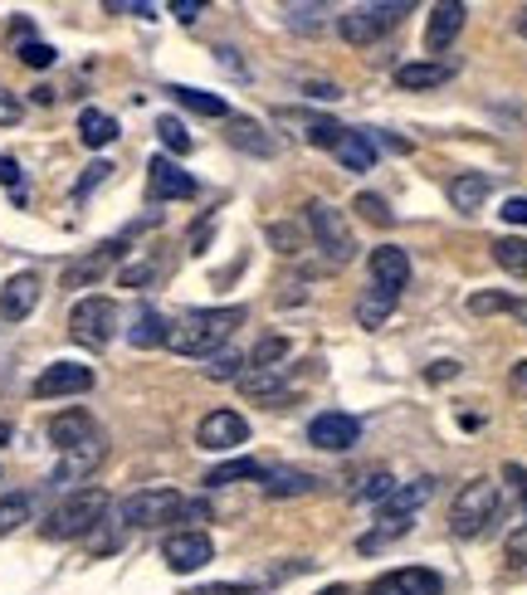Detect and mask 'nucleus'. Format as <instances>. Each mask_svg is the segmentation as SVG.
I'll list each match as a JSON object with an SVG mask.
<instances>
[{
    "mask_svg": "<svg viewBox=\"0 0 527 595\" xmlns=\"http://www.w3.org/2000/svg\"><path fill=\"white\" fill-rule=\"evenodd\" d=\"M30 507H34L30 493H10V498H0V537H10L20 523H30Z\"/></svg>",
    "mask_w": 527,
    "mask_h": 595,
    "instance_id": "7c9ffc66",
    "label": "nucleus"
},
{
    "mask_svg": "<svg viewBox=\"0 0 527 595\" xmlns=\"http://www.w3.org/2000/svg\"><path fill=\"white\" fill-rule=\"evenodd\" d=\"M69 337L79 346H89V352H103L108 342L118 337V303L113 298H79L69 313Z\"/></svg>",
    "mask_w": 527,
    "mask_h": 595,
    "instance_id": "39448f33",
    "label": "nucleus"
},
{
    "mask_svg": "<svg viewBox=\"0 0 527 595\" xmlns=\"http://www.w3.org/2000/svg\"><path fill=\"white\" fill-rule=\"evenodd\" d=\"M20 113H24V108H20V98L0 89V128H10V122H20Z\"/></svg>",
    "mask_w": 527,
    "mask_h": 595,
    "instance_id": "09e8293b",
    "label": "nucleus"
},
{
    "mask_svg": "<svg viewBox=\"0 0 527 595\" xmlns=\"http://www.w3.org/2000/svg\"><path fill=\"white\" fill-rule=\"evenodd\" d=\"M16 54H20V64L24 69H49V64H54V44H44V40H24L20 49H16Z\"/></svg>",
    "mask_w": 527,
    "mask_h": 595,
    "instance_id": "e433bc0d",
    "label": "nucleus"
},
{
    "mask_svg": "<svg viewBox=\"0 0 527 595\" xmlns=\"http://www.w3.org/2000/svg\"><path fill=\"white\" fill-rule=\"evenodd\" d=\"M98 435L93 415L89 411H59L54 420H49V440L59 444V450H73V444H89Z\"/></svg>",
    "mask_w": 527,
    "mask_h": 595,
    "instance_id": "5701e85b",
    "label": "nucleus"
},
{
    "mask_svg": "<svg viewBox=\"0 0 527 595\" xmlns=\"http://www.w3.org/2000/svg\"><path fill=\"white\" fill-rule=\"evenodd\" d=\"M240 322H244V307H195V313H181L166 327V346L176 356H215L225 352V342L235 337Z\"/></svg>",
    "mask_w": 527,
    "mask_h": 595,
    "instance_id": "f257e3e1",
    "label": "nucleus"
},
{
    "mask_svg": "<svg viewBox=\"0 0 527 595\" xmlns=\"http://www.w3.org/2000/svg\"><path fill=\"white\" fill-rule=\"evenodd\" d=\"M425 376H430V381H449V376H459V362H435Z\"/></svg>",
    "mask_w": 527,
    "mask_h": 595,
    "instance_id": "5fc2aeb1",
    "label": "nucleus"
},
{
    "mask_svg": "<svg viewBox=\"0 0 527 595\" xmlns=\"http://www.w3.org/2000/svg\"><path fill=\"white\" fill-rule=\"evenodd\" d=\"M83 391H93V366H83V362H54L34 376V395H40V401H54V395H83Z\"/></svg>",
    "mask_w": 527,
    "mask_h": 595,
    "instance_id": "f8f14e48",
    "label": "nucleus"
},
{
    "mask_svg": "<svg viewBox=\"0 0 527 595\" xmlns=\"http://www.w3.org/2000/svg\"><path fill=\"white\" fill-rule=\"evenodd\" d=\"M10 440H16V430H10V425H6V420H0V450H6V444H10Z\"/></svg>",
    "mask_w": 527,
    "mask_h": 595,
    "instance_id": "bf43d9fd",
    "label": "nucleus"
},
{
    "mask_svg": "<svg viewBox=\"0 0 527 595\" xmlns=\"http://www.w3.org/2000/svg\"><path fill=\"white\" fill-rule=\"evenodd\" d=\"M401 16H411V6H357V10H347V16H337V34L347 44H376L382 34L396 24Z\"/></svg>",
    "mask_w": 527,
    "mask_h": 595,
    "instance_id": "6e6552de",
    "label": "nucleus"
},
{
    "mask_svg": "<svg viewBox=\"0 0 527 595\" xmlns=\"http://www.w3.org/2000/svg\"><path fill=\"white\" fill-rule=\"evenodd\" d=\"M508 307H513V298H508V293H474V298H469V313H474V317L508 313Z\"/></svg>",
    "mask_w": 527,
    "mask_h": 595,
    "instance_id": "ea45409f",
    "label": "nucleus"
},
{
    "mask_svg": "<svg viewBox=\"0 0 527 595\" xmlns=\"http://www.w3.org/2000/svg\"><path fill=\"white\" fill-rule=\"evenodd\" d=\"M146 195H152V201H191L195 181L181 171V161L152 157V161H146Z\"/></svg>",
    "mask_w": 527,
    "mask_h": 595,
    "instance_id": "ddd939ff",
    "label": "nucleus"
},
{
    "mask_svg": "<svg viewBox=\"0 0 527 595\" xmlns=\"http://www.w3.org/2000/svg\"><path fill=\"white\" fill-rule=\"evenodd\" d=\"M103 454H108L103 435H93L89 444H73V450H64V458H59V468H54V483H79V478H89L93 468L103 464Z\"/></svg>",
    "mask_w": 527,
    "mask_h": 595,
    "instance_id": "a211bd4d",
    "label": "nucleus"
},
{
    "mask_svg": "<svg viewBox=\"0 0 527 595\" xmlns=\"http://www.w3.org/2000/svg\"><path fill=\"white\" fill-rule=\"evenodd\" d=\"M205 376L211 381H240V356L230 352V346L215 352V356H205Z\"/></svg>",
    "mask_w": 527,
    "mask_h": 595,
    "instance_id": "4c0bfd02",
    "label": "nucleus"
},
{
    "mask_svg": "<svg viewBox=\"0 0 527 595\" xmlns=\"http://www.w3.org/2000/svg\"><path fill=\"white\" fill-rule=\"evenodd\" d=\"M195 595H250L244 586H205V591H195Z\"/></svg>",
    "mask_w": 527,
    "mask_h": 595,
    "instance_id": "4d7b16f0",
    "label": "nucleus"
},
{
    "mask_svg": "<svg viewBox=\"0 0 527 595\" xmlns=\"http://www.w3.org/2000/svg\"><path fill=\"white\" fill-rule=\"evenodd\" d=\"M430 498H435V478H430V474H420L415 483H396V488H391V498L382 503V513H376V532H366L357 547H362V552L386 547L391 537H401V532L411 527V517L420 513V507L430 503Z\"/></svg>",
    "mask_w": 527,
    "mask_h": 595,
    "instance_id": "f03ea898",
    "label": "nucleus"
},
{
    "mask_svg": "<svg viewBox=\"0 0 527 595\" xmlns=\"http://www.w3.org/2000/svg\"><path fill=\"white\" fill-rule=\"evenodd\" d=\"M240 478H264V464L250 454L225 458V464H215L211 474H205V488H225V483H240Z\"/></svg>",
    "mask_w": 527,
    "mask_h": 595,
    "instance_id": "c756f323",
    "label": "nucleus"
},
{
    "mask_svg": "<svg viewBox=\"0 0 527 595\" xmlns=\"http://www.w3.org/2000/svg\"><path fill=\"white\" fill-rule=\"evenodd\" d=\"M508 386H513V395H518V401H527V362H518V366H513Z\"/></svg>",
    "mask_w": 527,
    "mask_h": 595,
    "instance_id": "603ef678",
    "label": "nucleus"
},
{
    "mask_svg": "<svg viewBox=\"0 0 527 595\" xmlns=\"http://www.w3.org/2000/svg\"><path fill=\"white\" fill-rule=\"evenodd\" d=\"M391 488H396V478H391L386 468H382V474L366 478V488L357 493V498H362V503H386V498H391Z\"/></svg>",
    "mask_w": 527,
    "mask_h": 595,
    "instance_id": "79ce46f5",
    "label": "nucleus"
},
{
    "mask_svg": "<svg viewBox=\"0 0 527 595\" xmlns=\"http://www.w3.org/2000/svg\"><path fill=\"white\" fill-rule=\"evenodd\" d=\"M357 210H362V220H372V225H391V220H396L391 215V205L382 201V195H372V191L357 195Z\"/></svg>",
    "mask_w": 527,
    "mask_h": 595,
    "instance_id": "58836bf2",
    "label": "nucleus"
},
{
    "mask_svg": "<svg viewBox=\"0 0 527 595\" xmlns=\"http://www.w3.org/2000/svg\"><path fill=\"white\" fill-rule=\"evenodd\" d=\"M235 386L250 395V401H278L284 395V366H268V371H240V381Z\"/></svg>",
    "mask_w": 527,
    "mask_h": 595,
    "instance_id": "393cba45",
    "label": "nucleus"
},
{
    "mask_svg": "<svg viewBox=\"0 0 527 595\" xmlns=\"http://www.w3.org/2000/svg\"><path fill=\"white\" fill-rule=\"evenodd\" d=\"M488 191H494L488 171H459V177L449 181V205H455L459 215H474V210L488 201Z\"/></svg>",
    "mask_w": 527,
    "mask_h": 595,
    "instance_id": "4be33fe9",
    "label": "nucleus"
},
{
    "mask_svg": "<svg viewBox=\"0 0 527 595\" xmlns=\"http://www.w3.org/2000/svg\"><path fill=\"white\" fill-rule=\"evenodd\" d=\"M122 259V240H108V244H98L93 254H83V259H73V264L64 269V289H89V283H98Z\"/></svg>",
    "mask_w": 527,
    "mask_h": 595,
    "instance_id": "dca6fc26",
    "label": "nucleus"
},
{
    "mask_svg": "<svg viewBox=\"0 0 527 595\" xmlns=\"http://www.w3.org/2000/svg\"><path fill=\"white\" fill-rule=\"evenodd\" d=\"M518 34H523V40H527V6L518 10Z\"/></svg>",
    "mask_w": 527,
    "mask_h": 595,
    "instance_id": "680f3d73",
    "label": "nucleus"
},
{
    "mask_svg": "<svg viewBox=\"0 0 527 595\" xmlns=\"http://www.w3.org/2000/svg\"><path fill=\"white\" fill-rule=\"evenodd\" d=\"M171 98H176L181 108H191V113H201V118H230V103L220 93H205V89H181V83H171L166 89Z\"/></svg>",
    "mask_w": 527,
    "mask_h": 595,
    "instance_id": "cd10ccee",
    "label": "nucleus"
},
{
    "mask_svg": "<svg viewBox=\"0 0 527 595\" xmlns=\"http://www.w3.org/2000/svg\"><path fill=\"white\" fill-rule=\"evenodd\" d=\"M166 327H171V322L156 313V307H142V313L132 317V327H128V342L142 346V352H146V346H162L166 342Z\"/></svg>",
    "mask_w": 527,
    "mask_h": 595,
    "instance_id": "c85d7f7f",
    "label": "nucleus"
},
{
    "mask_svg": "<svg viewBox=\"0 0 527 595\" xmlns=\"http://www.w3.org/2000/svg\"><path fill=\"white\" fill-rule=\"evenodd\" d=\"M162 562L176 576H191V572H201L205 562H215V542L205 537V532H171L162 542Z\"/></svg>",
    "mask_w": 527,
    "mask_h": 595,
    "instance_id": "1a4fd4ad",
    "label": "nucleus"
},
{
    "mask_svg": "<svg viewBox=\"0 0 527 595\" xmlns=\"http://www.w3.org/2000/svg\"><path fill=\"white\" fill-rule=\"evenodd\" d=\"M504 478L518 483V493H523V513H527V468H523V464H508V468H504Z\"/></svg>",
    "mask_w": 527,
    "mask_h": 595,
    "instance_id": "864d4df0",
    "label": "nucleus"
},
{
    "mask_svg": "<svg viewBox=\"0 0 527 595\" xmlns=\"http://www.w3.org/2000/svg\"><path fill=\"white\" fill-rule=\"evenodd\" d=\"M464 16H469V10L455 6V0L435 6L430 10V24H425V49H430V54H445V49L455 44V34L464 30Z\"/></svg>",
    "mask_w": 527,
    "mask_h": 595,
    "instance_id": "6ab92c4d",
    "label": "nucleus"
},
{
    "mask_svg": "<svg viewBox=\"0 0 527 595\" xmlns=\"http://www.w3.org/2000/svg\"><path fill=\"white\" fill-rule=\"evenodd\" d=\"M122 289H146V283H152L156 279V264H152V259H146V264H132V269H122Z\"/></svg>",
    "mask_w": 527,
    "mask_h": 595,
    "instance_id": "c03bdc74",
    "label": "nucleus"
},
{
    "mask_svg": "<svg viewBox=\"0 0 527 595\" xmlns=\"http://www.w3.org/2000/svg\"><path fill=\"white\" fill-rule=\"evenodd\" d=\"M284 16H288V24H293V30H317V24H323V16H327V10H323V6H288Z\"/></svg>",
    "mask_w": 527,
    "mask_h": 595,
    "instance_id": "a19ab883",
    "label": "nucleus"
},
{
    "mask_svg": "<svg viewBox=\"0 0 527 595\" xmlns=\"http://www.w3.org/2000/svg\"><path fill=\"white\" fill-rule=\"evenodd\" d=\"M357 440H362V425L342 411H323V415H313V425H308V444L313 450H327V454L357 450Z\"/></svg>",
    "mask_w": 527,
    "mask_h": 595,
    "instance_id": "9d476101",
    "label": "nucleus"
},
{
    "mask_svg": "<svg viewBox=\"0 0 527 595\" xmlns=\"http://www.w3.org/2000/svg\"><path fill=\"white\" fill-rule=\"evenodd\" d=\"M0 185H10V191H16V201L24 205V185H20V167H16V157H0Z\"/></svg>",
    "mask_w": 527,
    "mask_h": 595,
    "instance_id": "49530a36",
    "label": "nucleus"
},
{
    "mask_svg": "<svg viewBox=\"0 0 527 595\" xmlns=\"http://www.w3.org/2000/svg\"><path fill=\"white\" fill-rule=\"evenodd\" d=\"M333 152H337L342 167L362 177V171L376 167V132H342V142L333 147Z\"/></svg>",
    "mask_w": 527,
    "mask_h": 595,
    "instance_id": "b1692460",
    "label": "nucleus"
},
{
    "mask_svg": "<svg viewBox=\"0 0 527 595\" xmlns=\"http://www.w3.org/2000/svg\"><path fill=\"white\" fill-rule=\"evenodd\" d=\"M445 581H439L430 566H401V572H386L372 586V595H439Z\"/></svg>",
    "mask_w": 527,
    "mask_h": 595,
    "instance_id": "2eb2a0df",
    "label": "nucleus"
},
{
    "mask_svg": "<svg viewBox=\"0 0 527 595\" xmlns=\"http://www.w3.org/2000/svg\"><path fill=\"white\" fill-rule=\"evenodd\" d=\"M108 177H113V167H108V161H93V167L79 177V185H73V201H83V195H89L93 185H103Z\"/></svg>",
    "mask_w": 527,
    "mask_h": 595,
    "instance_id": "37998d69",
    "label": "nucleus"
},
{
    "mask_svg": "<svg viewBox=\"0 0 527 595\" xmlns=\"http://www.w3.org/2000/svg\"><path fill=\"white\" fill-rule=\"evenodd\" d=\"M181 507H186V498H181L176 488H142V493H132V498H122L118 517H122V527H142L146 532V527L176 523Z\"/></svg>",
    "mask_w": 527,
    "mask_h": 595,
    "instance_id": "0eeeda50",
    "label": "nucleus"
},
{
    "mask_svg": "<svg viewBox=\"0 0 527 595\" xmlns=\"http://www.w3.org/2000/svg\"><path fill=\"white\" fill-rule=\"evenodd\" d=\"M498 215L508 220V225H527V195H513V201H504V210Z\"/></svg>",
    "mask_w": 527,
    "mask_h": 595,
    "instance_id": "8fccbe9b",
    "label": "nucleus"
},
{
    "mask_svg": "<svg viewBox=\"0 0 527 595\" xmlns=\"http://www.w3.org/2000/svg\"><path fill=\"white\" fill-rule=\"evenodd\" d=\"M268 244H274L278 254H293L298 250V230L293 225H268Z\"/></svg>",
    "mask_w": 527,
    "mask_h": 595,
    "instance_id": "a18cd8bd",
    "label": "nucleus"
},
{
    "mask_svg": "<svg viewBox=\"0 0 527 595\" xmlns=\"http://www.w3.org/2000/svg\"><path fill=\"white\" fill-rule=\"evenodd\" d=\"M201 0H176V6H171V16H176L181 24H195V20H201Z\"/></svg>",
    "mask_w": 527,
    "mask_h": 595,
    "instance_id": "3c124183",
    "label": "nucleus"
},
{
    "mask_svg": "<svg viewBox=\"0 0 527 595\" xmlns=\"http://www.w3.org/2000/svg\"><path fill=\"white\" fill-rule=\"evenodd\" d=\"M244 440H250V425H244L240 411H211L195 425V444H201V450H215V454L240 450Z\"/></svg>",
    "mask_w": 527,
    "mask_h": 595,
    "instance_id": "9b49d317",
    "label": "nucleus"
},
{
    "mask_svg": "<svg viewBox=\"0 0 527 595\" xmlns=\"http://www.w3.org/2000/svg\"><path fill=\"white\" fill-rule=\"evenodd\" d=\"M79 142H83V147H108V142H118V118L103 113V108H83V113H79Z\"/></svg>",
    "mask_w": 527,
    "mask_h": 595,
    "instance_id": "bb28decb",
    "label": "nucleus"
},
{
    "mask_svg": "<svg viewBox=\"0 0 527 595\" xmlns=\"http://www.w3.org/2000/svg\"><path fill=\"white\" fill-rule=\"evenodd\" d=\"M317 595H352V591H347V586H342V581H337V586H323Z\"/></svg>",
    "mask_w": 527,
    "mask_h": 595,
    "instance_id": "052dcab7",
    "label": "nucleus"
},
{
    "mask_svg": "<svg viewBox=\"0 0 527 595\" xmlns=\"http://www.w3.org/2000/svg\"><path fill=\"white\" fill-rule=\"evenodd\" d=\"M313 98H323V103H333V98H342V89H333V83H308Z\"/></svg>",
    "mask_w": 527,
    "mask_h": 595,
    "instance_id": "6e6d98bb",
    "label": "nucleus"
},
{
    "mask_svg": "<svg viewBox=\"0 0 527 595\" xmlns=\"http://www.w3.org/2000/svg\"><path fill=\"white\" fill-rule=\"evenodd\" d=\"M508 313H513V317H518L523 327H527V298H513V307H508Z\"/></svg>",
    "mask_w": 527,
    "mask_h": 595,
    "instance_id": "13d9d810",
    "label": "nucleus"
},
{
    "mask_svg": "<svg viewBox=\"0 0 527 595\" xmlns=\"http://www.w3.org/2000/svg\"><path fill=\"white\" fill-rule=\"evenodd\" d=\"M103 513H108V493H103V488H79V493H69V498L44 517V527H40V532H44L49 542L89 537V532H93L98 523H103Z\"/></svg>",
    "mask_w": 527,
    "mask_h": 595,
    "instance_id": "7ed1b4c3",
    "label": "nucleus"
},
{
    "mask_svg": "<svg viewBox=\"0 0 527 595\" xmlns=\"http://www.w3.org/2000/svg\"><path fill=\"white\" fill-rule=\"evenodd\" d=\"M260 488H264V498H303V493H313V488H317V478L308 474V468L278 464V468H264Z\"/></svg>",
    "mask_w": 527,
    "mask_h": 595,
    "instance_id": "aec40b11",
    "label": "nucleus"
},
{
    "mask_svg": "<svg viewBox=\"0 0 527 595\" xmlns=\"http://www.w3.org/2000/svg\"><path fill=\"white\" fill-rule=\"evenodd\" d=\"M498 507H504L498 483L494 478H469L455 493V507H449V532H455V537H479V532L498 517Z\"/></svg>",
    "mask_w": 527,
    "mask_h": 595,
    "instance_id": "20e7f679",
    "label": "nucleus"
},
{
    "mask_svg": "<svg viewBox=\"0 0 527 595\" xmlns=\"http://www.w3.org/2000/svg\"><path fill=\"white\" fill-rule=\"evenodd\" d=\"M230 142L240 147V152H250V157H274V138L260 128L254 118H230V132H225Z\"/></svg>",
    "mask_w": 527,
    "mask_h": 595,
    "instance_id": "a878e982",
    "label": "nucleus"
},
{
    "mask_svg": "<svg viewBox=\"0 0 527 595\" xmlns=\"http://www.w3.org/2000/svg\"><path fill=\"white\" fill-rule=\"evenodd\" d=\"M298 128H303V138H308L313 147H337L342 132H347V128H337L333 118H308V113L298 118Z\"/></svg>",
    "mask_w": 527,
    "mask_h": 595,
    "instance_id": "72a5a7b5",
    "label": "nucleus"
},
{
    "mask_svg": "<svg viewBox=\"0 0 527 595\" xmlns=\"http://www.w3.org/2000/svg\"><path fill=\"white\" fill-rule=\"evenodd\" d=\"M308 230H313V240L323 244V254L333 259V264H352V259H357V234H352V225L342 220L337 205L308 201Z\"/></svg>",
    "mask_w": 527,
    "mask_h": 595,
    "instance_id": "423d86ee",
    "label": "nucleus"
},
{
    "mask_svg": "<svg viewBox=\"0 0 527 595\" xmlns=\"http://www.w3.org/2000/svg\"><path fill=\"white\" fill-rule=\"evenodd\" d=\"M494 259L513 279H527V240H494Z\"/></svg>",
    "mask_w": 527,
    "mask_h": 595,
    "instance_id": "2f4dec72",
    "label": "nucleus"
},
{
    "mask_svg": "<svg viewBox=\"0 0 527 595\" xmlns=\"http://www.w3.org/2000/svg\"><path fill=\"white\" fill-rule=\"evenodd\" d=\"M449 79H455V69L439 64V59H415V64H401V69H396V89H406V93L445 89Z\"/></svg>",
    "mask_w": 527,
    "mask_h": 595,
    "instance_id": "412c9836",
    "label": "nucleus"
},
{
    "mask_svg": "<svg viewBox=\"0 0 527 595\" xmlns=\"http://www.w3.org/2000/svg\"><path fill=\"white\" fill-rule=\"evenodd\" d=\"M508 562H513V566H527V523L508 537Z\"/></svg>",
    "mask_w": 527,
    "mask_h": 595,
    "instance_id": "de8ad7c7",
    "label": "nucleus"
},
{
    "mask_svg": "<svg viewBox=\"0 0 527 595\" xmlns=\"http://www.w3.org/2000/svg\"><path fill=\"white\" fill-rule=\"evenodd\" d=\"M288 352H293V342L288 337H264L260 346H254V371H268V366H278V362H288Z\"/></svg>",
    "mask_w": 527,
    "mask_h": 595,
    "instance_id": "f704fd0d",
    "label": "nucleus"
},
{
    "mask_svg": "<svg viewBox=\"0 0 527 595\" xmlns=\"http://www.w3.org/2000/svg\"><path fill=\"white\" fill-rule=\"evenodd\" d=\"M391 307H396V298H386L382 289H372L357 303V322H362V327H382V322L391 317Z\"/></svg>",
    "mask_w": 527,
    "mask_h": 595,
    "instance_id": "473e14b6",
    "label": "nucleus"
},
{
    "mask_svg": "<svg viewBox=\"0 0 527 595\" xmlns=\"http://www.w3.org/2000/svg\"><path fill=\"white\" fill-rule=\"evenodd\" d=\"M156 138H162L176 157L191 152V132H186V122H181V118H156Z\"/></svg>",
    "mask_w": 527,
    "mask_h": 595,
    "instance_id": "c9c22d12",
    "label": "nucleus"
},
{
    "mask_svg": "<svg viewBox=\"0 0 527 595\" xmlns=\"http://www.w3.org/2000/svg\"><path fill=\"white\" fill-rule=\"evenodd\" d=\"M372 289H382L386 298H401L406 293V283H411V254L401 250V244H382L372 259Z\"/></svg>",
    "mask_w": 527,
    "mask_h": 595,
    "instance_id": "4468645a",
    "label": "nucleus"
},
{
    "mask_svg": "<svg viewBox=\"0 0 527 595\" xmlns=\"http://www.w3.org/2000/svg\"><path fill=\"white\" fill-rule=\"evenodd\" d=\"M40 307V274H16L0 289V317L6 322H24Z\"/></svg>",
    "mask_w": 527,
    "mask_h": 595,
    "instance_id": "f3484780",
    "label": "nucleus"
}]
</instances>
